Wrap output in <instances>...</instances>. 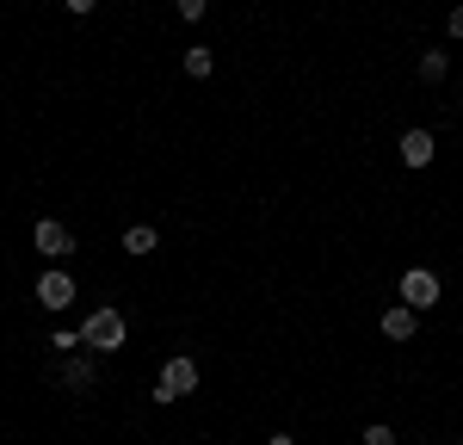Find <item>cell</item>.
Listing matches in <instances>:
<instances>
[{
    "mask_svg": "<svg viewBox=\"0 0 463 445\" xmlns=\"http://www.w3.org/2000/svg\"><path fill=\"white\" fill-rule=\"evenodd\" d=\"M198 377H204L198 359H192V353H174V359L161 365V377H155V402L167 408V402H179V396H192V390H198Z\"/></svg>",
    "mask_w": 463,
    "mask_h": 445,
    "instance_id": "6da1fadb",
    "label": "cell"
},
{
    "mask_svg": "<svg viewBox=\"0 0 463 445\" xmlns=\"http://www.w3.org/2000/svg\"><path fill=\"white\" fill-rule=\"evenodd\" d=\"M80 334H87V346H93V353H118V346L130 340V322L106 303V309H93V316L80 322Z\"/></svg>",
    "mask_w": 463,
    "mask_h": 445,
    "instance_id": "7a4b0ae2",
    "label": "cell"
},
{
    "mask_svg": "<svg viewBox=\"0 0 463 445\" xmlns=\"http://www.w3.org/2000/svg\"><path fill=\"white\" fill-rule=\"evenodd\" d=\"M439 297H445L439 272H427V266H408V272H402V303H408V309H432Z\"/></svg>",
    "mask_w": 463,
    "mask_h": 445,
    "instance_id": "3957f363",
    "label": "cell"
},
{
    "mask_svg": "<svg viewBox=\"0 0 463 445\" xmlns=\"http://www.w3.org/2000/svg\"><path fill=\"white\" fill-rule=\"evenodd\" d=\"M32 248H37L43 260H69V254H74V229H69V222H56V217H43V222L32 229Z\"/></svg>",
    "mask_w": 463,
    "mask_h": 445,
    "instance_id": "277c9868",
    "label": "cell"
},
{
    "mask_svg": "<svg viewBox=\"0 0 463 445\" xmlns=\"http://www.w3.org/2000/svg\"><path fill=\"white\" fill-rule=\"evenodd\" d=\"M74 291H80V285H74V272H62V266H56V272H37V303H43V309H69Z\"/></svg>",
    "mask_w": 463,
    "mask_h": 445,
    "instance_id": "5b68a950",
    "label": "cell"
},
{
    "mask_svg": "<svg viewBox=\"0 0 463 445\" xmlns=\"http://www.w3.org/2000/svg\"><path fill=\"white\" fill-rule=\"evenodd\" d=\"M432 155H439L432 130H420V124H414V130H402V161H408L414 174H420V167H432Z\"/></svg>",
    "mask_w": 463,
    "mask_h": 445,
    "instance_id": "8992f818",
    "label": "cell"
},
{
    "mask_svg": "<svg viewBox=\"0 0 463 445\" xmlns=\"http://www.w3.org/2000/svg\"><path fill=\"white\" fill-rule=\"evenodd\" d=\"M377 322H383V334H390V340H414V328H420V309H408V303H395V309H383Z\"/></svg>",
    "mask_w": 463,
    "mask_h": 445,
    "instance_id": "52a82bcc",
    "label": "cell"
},
{
    "mask_svg": "<svg viewBox=\"0 0 463 445\" xmlns=\"http://www.w3.org/2000/svg\"><path fill=\"white\" fill-rule=\"evenodd\" d=\"M62 383H69V390H93V383H99V365H93V359H74V353H69Z\"/></svg>",
    "mask_w": 463,
    "mask_h": 445,
    "instance_id": "ba28073f",
    "label": "cell"
},
{
    "mask_svg": "<svg viewBox=\"0 0 463 445\" xmlns=\"http://www.w3.org/2000/svg\"><path fill=\"white\" fill-rule=\"evenodd\" d=\"M155 241H161V235H155L148 222H130V229H124V254H155Z\"/></svg>",
    "mask_w": 463,
    "mask_h": 445,
    "instance_id": "9c48e42d",
    "label": "cell"
},
{
    "mask_svg": "<svg viewBox=\"0 0 463 445\" xmlns=\"http://www.w3.org/2000/svg\"><path fill=\"white\" fill-rule=\"evenodd\" d=\"M445 74H451V56H445V50H427V56H420V80H427V87H439Z\"/></svg>",
    "mask_w": 463,
    "mask_h": 445,
    "instance_id": "30bf717a",
    "label": "cell"
},
{
    "mask_svg": "<svg viewBox=\"0 0 463 445\" xmlns=\"http://www.w3.org/2000/svg\"><path fill=\"white\" fill-rule=\"evenodd\" d=\"M211 69H216V56L204 50V43H192V50H185V74H192V80H204Z\"/></svg>",
    "mask_w": 463,
    "mask_h": 445,
    "instance_id": "8fae6325",
    "label": "cell"
},
{
    "mask_svg": "<svg viewBox=\"0 0 463 445\" xmlns=\"http://www.w3.org/2000/svg\"><path fill=\"white\" fill-rule=\"evenodd\" d=\"M50 346H56V353H74V346H87V334H80V328H56V334H50Z\"/></svg>",
    "mask_w": 463,
    "mask_h": 445,
    "instance_id": "7c38bea8",
    "label": "cell"
},
{
    "mask_svg": "<svg viewBox=\"0 0 463 445\" xmlns=\"http://www.w3.org/2000/svg\"><path fill=\"white\" fill-rule=\"evenodd\" d=\"M364 445H395V427L390 421H371V427H364Z\"/></svg>",
    "mask_w": 463,
    "mask_h": 445,
    "instance_id": "4fadbf2b",
    "label": "cell"
},
{
    "mask_svg": "<svg viewBox=\"0 0 463 445\" xmlns=\"http://www.w3.org/2000/svg\"><path fill=\"white\" fill-rule=\"evenodd\" d=\"M174 6H179V19L192 25V19H204V6H211V0H174Z\"/></svg>",
    "mask_w": 463,
    "mask_h": 445,
    "instance_id": "5bb4252c",
    "label": "cell"
},
{
    "mask_svg": "<svg viewBox=\"0 0 463 445\" xmlns=\"http://www.w3.org/2000/svg\"><path fill=\"white\" fill-rule=\"evenodd\" d=\"M445 32H451V37L463 43V6H451V13H445Z\"/></svg>",
    "mask_w": 463,
    "mask_h": 445,
    "instance_id": "9a60e30c",
    "label": "cell"
},
{
    "mask_svg": "<svg viewBox=\"0 0 463 445\" xmlns=\"http://www.w3.org/2000/svg\"><path fill=\"white\" fill-rule=\"evenodd\" d=\"M62 6H69L74 19H87V13H93V6H99V0H62Z\"/></svg>",
    "mask_w": 463,
    "mask_h": 445,
    "instance_id": "2e32d148",
    "label": "cell"
},
{
    "mask_svg": "<svg viewBox=\"0 0 463 445\" xmlns=\"http://www.w3.org/2000/svg\"><path fill=\"white\" fill-rule=\"evenodd\" d=\"M266 445H297V440H290V433H272V440H266Z\"/></svg>",
    "mask_w": 463,
    "mask_h": 445,
    "instance_id": "e0dca14e",
    "label": "cell"
},
{
    "mask_svg": "<svg viewBox=\"0 0 463 445\" xmlns=\"http://www.w3.org/2000/svg\"><path fill=\"white\" fill-rule=\"evenodd\" d=\"M458 445H463V440H458Z\"/></svg>",
    "mask_w": 463,
    "mask_h": 445,
    "instance_id": "ac0fdd59",
    "label": "cell"
}]
</instances>
